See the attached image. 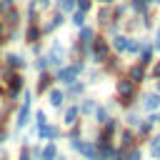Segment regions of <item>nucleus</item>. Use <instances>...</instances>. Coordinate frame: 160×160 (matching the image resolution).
<instances>
[{"label":"nucleus","instance_id":"1","mask_svg":"<svg viewBox=\"0 0 160 160\" xmlns=\"http://www.w3.org/2000/svg\"><path fill=\"white\" fill-rule=\"evenodd\" d=\"M45 58H48V70H58L68 62V45L62 42V38L50 35V40H45Z\"/></svg>","mask_w":160,"mask_h":160},{"label":"nucleus","instance_id":"2","mask_svg":"<svg viewBox=\"0 0 160 160\" xmlns=\"http://www.w3.org/2000/svg\"><path fill=\"white\" fill-rule=\"evenodd\" d=\"M85 70H88V62H85V60H70V62H65L62 68L52 70L55 85H60V88H68L70 82L80 80V78L85 75Z\"/></svg>","mask_w":160,"mask_h":160},{"label":"nucleus","instance_id":"3","mask_svg":"<svg viewBox=\"0 0 160 160\" xmlns=\"http://www.w3.org/2000/svg\"><path fill=\"white\" fill-rule=\"evenodd\" d=\"M0 65H2V68H10V70H15V72H25V70L30 68V55H28L25 50H12V48H8V50L0 52Z\"/></svg>","mask_w":160,"mask_h":160},{"label":"nucleus","instance_id":"4","mask_svg":"<svg viewBox=\"0 0 160 160\" xmlns=\"http://www.w3.org/2000/svg\"><path fill=\"white\" fill-rule=\"evenodd\" d=\"M110 55H112V50H110V40H108L102 32H98V35H95V40H92V45H90L88 65H98V68H100Z\"/></svg>","mask_w":160,"mask_h":160},{"label":"nucleus","instance_id":"5","mask_svg":"<svg viewBox=\"0 0 160 160\" xmlns=\"http://www.w3.org/2000/svg\"><path fill=\"white\" fill-rule=\"evenodd\" d=\"M65 25H68V15L58 12L55 8H52V10H48V12L42 15V20H40V30H42V35H45V38L55 35V32H58V30H62Z\"/></svg>","mask_w":160,"mask_h":160},{"label":"nucleus","instance_id":"6","mask_svg":"<svg viewBox=\"0 0 160 160\" xmlns=\"http://www.w3.org/2000/svg\"><path fill=\"white\" fill-rule=\"evenodd\" d=\"M138 110H140V112H145V115L158 112V110H160V92H155V90H140Z\"/></svg>","mask_w":160,"mask_h":160},{"label":"nucleus","instance_id":"7","mask_svg":"<svg viewBox=\"0 0 160 160\" xmlns=\"http://www.w3.org/2000/svg\"><path fill=\"white\" fill-rule=\"evenodd\" d=\"M28 88V80H25V72H12L10 80L5 82V100H18L20 92Z\"/></svg>","mask_w":160,"mask_h":160},{"label":"nucleus","instance_id":"8","mask_svg":"<svg viewBox=\"0 0 160 160\" xmlns=\"http://www.w3.org/2000/svg\"><path fill=\"white\" fill-rule=\"evenodd\" d=\"M62 125H58V122H45V125H40V128H35V138L38 140H42V142H48V140H52V142H58V140H62Z\"/></svg>","mask_w":160,"mask_h":160},{"label":"nucleus","instance_id":"9","mask_svg":"<svg viewBox=\"0 0 160 160\" xmlns=\"http://www.w3.org/2000/svg\"><path fill=\"white\" fill-rule=\"evenodd\" d=\"M42 98H45V102H48V108H50V110H55V112H60V110H62V108L68 105V98H65V90H62L60 85H52V88H50V90H48V92H45Z\"/></svg>","mask_w":160,"mask_h":160},{"label":"nucleus","instance_id":"10","mask_svg":"<svg viewBox=\"0 0 160 160\" xmlns=\"http://www.w3.org/2000/svg\"><path fill=\"white\" fill-rule=\"evenodd\" d=\"M32 102H20L18 110H15V118H12V130H22L32 122Z\"/></svg>","mask_w":160,"mask_h":160},{"label":"nucleus","instance_id":"11","mask_svg":"<svg viewBox=\"0 0 160 160\" xmlns=\"http://www.w3.org/2000/svg\"><path fill=\"white\" fill-rule=\"evenodd\" d=\"M122 75H125L130 82H135L138 88H140V85H145V82L150 80V78H148V68H142L140 62H130V65H125Z\"/></svg>","mask_w":160,"mask_h":160},{"label":"nucleus","instance_id":"12","mask_svg":"<svg viewBox=\"0 0 160 160\" xmlns=\"http://www.w3.org/2000/svg\"><path fill=\"white\" fill-rule=\"evenodd\" d=\"M0 22H2L5 28H22V10H20V5L5 8L2 15H0Z\"/></svg>","mask_w":160,"mask_h":160},{"label":"nucleus","instance_id":"13","mask_svg":"<svg viewBox=\"0 0 160 160\" xmlns=\"http://www.w3.org/2000/svg\"><path fill=\"white\" fill-rule=\"evenodd\" d=\"M92 18H95V28L102 32L110 22H112V5H95V10H92Z\"/></svg>","mask_w":160,"mask_h":160},{"label":"nucleus","instance_id":"14","mask_svg":"<svg viewBox=\"0 0 160 160\" xmlns=\"http://www.w3.org/2000/svg\"><path fill=\"white\" fill-rule=\"evenodd\" d=\"M100 70H102V75L105 78H118V75H122V70H125V62H122V58H118V55H110L102 65H100Z\"/></svg>","mask_w":160,"mask_h":160},{"label":"nucleus","instance_id":"15","mask_svg":"<svg viewBox=\"0 0 160 160\" xmlns=\"http://www.w3.org/2000/svg\"><path fill=\"white\" fill-rule=\"evenodd\" d=\"M82 118H80V110H78V102H70V105H65L62 110H60V125L62 128H72V125H78Z\"/></svg>","mask_w":160,"mask_h":160},{"label":"nucleus","instance_id":"16","mask_svg":"<svg viewBox=\"0 0 160 160\" xmlns=\"http://www.w3.org/2000/svg\"><path fill=\"white\" fill-rule=\"evenodd\" d=\"M115 140H118L115 145H118L120 150H130V148L140 145V142H138V135H135V130H132V128H125V125L120 128V132L115 135Z\"/></svg>","mask_w":160,"mask_h":160},{"label":"nucleus","instance_id":"17","mask_svg":"<svg viewBox=\"0 0 160 160\" xmlns=\"http://www.w3.org/2000/svg\"><path fill=\"white\" fill-rule=\"evenodd\" d=\"M52 85H55V78H52V72H50V70L38 72V75H35V82H32V92H35V95H45Z\"/></svg>","mask_w":160,"mask_h":160},{"label":"nucleus","instance_id":"18","mask_svg":"<svg viewBox=\"0 0 160 160\" xmlns=\"http://www.w3.org/2000/svg\"><path fill=\"white\" fill-rule=\"evenodd\" d=\"M98 32H100V30H98L92 22H88V25H82V28H78V30H75V40H78L82 48H90Z\"/></svg>","mask_w":160,"mask_h":160},{"label":"nucleus","instance_id":"19","mask_svg":"<svg viewBox=\"0 0 160 160\" xmlns=\"http://www.w3.org/2000/svg\"><path fill=\"white\" fill-rule=\"evenodd\" d=\"M108 40H110V50H112V55H118V58H125V55H128L130 35H125V32H118V35H112V38H108Z\"/></svg>","mask_w":160,"mask_h":160},{"label":"nucleus","instance_id":"20","mask_svg":"<svg viewBox=\"0 0 160 160\" xmlns=\"http://www.w3.org/2000/svg\"><path fill=\"white\" fill-rule=\"evenodd\" d=\"M98 105H100V100H98L95 95H82V98L78 100V110H80V118H82V120H90Z\"/></svg>","mask_w":160,"mask_h":160},{"label":"nucleus","instance_id":"21","mask_svg":"<svg viewBox=\"0 0 160 160\" xmlns=\"http://www.w3.org/2000/svg\"><path fill=\"white\" fill-rule=\"evenodd\" d=\"M45 40V35H42V30H40V22H35V25H22V42H25V48L28 45H35V42H42Z\"/></svg>","mask_w":160,"mask_h":160},{"label":"nucleus","instance_id":"22","mask_svg":"<svg viewBox=\"0 0 160 160\" xmlns=\"http://www.w3.org/2000/svg\"><path fill=\"white\" fill-rule=\"evenodd\" d=\"M65 90V98H68V102H78L82 95H88V85H85V80L80 78V80H75V82H70L68 88H62Z\"/></svg>","mask_w":160,"mask_h":160},{"label":"nucleus","instance_id":"23","mask_svg":"<svg viewBox=\"0 0 160 160\" xmlns=\"http://www.w3.org/2000/svg\"><path fill=\"white\" fill-rule=\"evenodd\" d=\"M138 18H140V28H142V32H152L155 25H158V8H150L148 12H142V15H138Z\"/></svg>","mask_w":160,"mask_h":160},{"label":"nucleus","instance_id":"24","mask_svg":"<svg viewBox=\"0 0 160 160\" xmlns=\"http://www.w3.org/2000/svg\"><path fill=\"white\" fill-rule=\"evenodd\" d=\"M78 155H80L82 160H98V145L92 142V138H82Z\"/></svg>","mask_w":160,"mask_h":160},{"label":"nucleus","instance_id":"25","mask_svg":"<svg viewBox=\"0 0 160 160\" xmlns=\"http://www.w3.org/2000/svg\"><path fill=\"white\" fill-rule=\"evenodd\" d=\"M120 25H122V32H125V35H140V32H142V28H140V18L132 15V12H130Z\"/></svg>","mask_w":160,"mask_h":160},{"label":"nucleus","instance_id":"26","mask_svg":"<svg viewBox=\"0 0 160 160\" xmlns=\"http://www.w3.org/2000/svg\"><path fill=\"white\" fill-rule=\"evenodd\" d=\"M102 70L98 68V65H88V70H85V75H82V80H85V85L90 88V85H100L102 82Z\"/></svg>","mask_w":160,"mask_h":160},{"label":"nucleus","instance_id":"27","mask_svg":"<svg viewBox=\"0 0 160 160\" xmlns=\"http://www.w3.org/2000/svg\"><path fill=\"white\" fill-rule=\"evenodd\" d=\"M110 115H112V110H110L105 102H100V105L95 108V112H92V118H90V120H92V122L100 128V125H105V122L110 120Z\"/></svg>","mask_w":160,"mask_h":160},{"label":"nucleus","instance_id":"28","mask_svg":"<svg viewBox=\"0 0 160 160\" xmlns=\"http://www.w3.org/2000/svg\"><path fill=\"white\" fill-rule=\"evenodd\" d=\"M120 120H122V125H125V128H132V130H135V128L140 125V120H142V112H140L138 108H132V110H125Z\"/></svg>","mask_w":160,"mask_h":160},{"label":"nucleus","instance_id":"29","mask_svg":"<svg viewBox=\"0 0 160 160\" xmlns=\"http://www.w3.org/2000/svg\"><path fill=\"white\" fill-rule=\"evenodd\" d=\"M58 152H60V148L52 140H48V142L40 145V160H58Z\"/></svg>","mask_w":160,"mask_h":160},{"label":"nucleus","instance_id":"30","mask_svg":"<svg viewBox=\"0 0 160 160\" xmlns=\"http://www.w3.org/2000/svg\"><path fill=\"white\" fill-rule=\"evenodd\" d=\"M120 128H122V120H120L118 115H110V120H108L105 125H100V130H102V132H108L112 140H115V135L120 132Z\"/></svg>","mask_w":160,"mask_h":160},{"label":"nucleus","instance_id":"31","mask_svg":"<svg viewBox=\"0 0 160 160\" xmlns=\"http://www.w3.org/2000/svg\"><path fill=\"white\" fill-rule=\"evenodd\" d=\"M145 145H148V155H150L152 160H160V132H152V135L145 140Z\"/></svg>","mask_w":160,"mask_h":160},{"label":"nucleus","instance_id":"32","mask_svg":"<svg viewBox=\"0 0 160 160\" xmlns=\"http://www.w3.org/2000/svg\"><path fill=\"white\" fill-rule=\"evenodd\" d=\"M128 15H130V8H128V2H125V0H118V2L112 5V20L122 22Z\"/></svg>","mask_w":160,"mask_h":160},{"label":"nucleus","instance_id":"33","mask_svg":"<svg viewBox=\"0 0 160 160\" xmlns=\"http://www.w3.org/2000/svg\"><path fill=\"white\" fill-rule=\"evenodd\" d=\"M88 20H90V15H85V12H80V10H72L70 15H68V22L78 30V28H82V25H88Z\"/></svg>","mask_w":160,"mask_h":160},{"label":"nucleus","instance_id":"34","mask_svg":"<svg viewBox=\"0 0 160 160\" xmlns=\"http://www.w3.org/2000/svg\"><path fill=\"white\" fill-rule=\"evenodd\" d=\"M58 12H62V15H70L72 10H75V0H55V5H52Z\"/></svg>","mask_w":160,"mask_h":160},{"label":"nucleus","instance_id":"35","mask_svg":"<svg viewBox=\"0 0 160 160\" xmlns=\"http://www.w3.org/2000/svg\"><path fill=\"white\" fill-rule=\"evenodd\" d=\"M45 122H50V120H48V110H45V108L32 110V125H35V128H40V125H45Z\"/></svg>","mask_w":160,"mask_h":160},{"label":"nucleus","instance_id":"36","mask_svg":"<svg viewBox=\"0 0 160 160\" xmlns=\"http://www.w3.org/2000/svg\"><path fill=\"white\" fill-rule=\"evenodd\" d=\"M75 10H80V12H85V15H92L95 2H92V0H75Z\"/></svg>","mask_w":160,"mask_h":160},{"label":"nucleus","instance_id":"37","mask_svg":"<svg viewBox=\"0 0 160 160\" xmlns=\"http://www.w3.org/2000/svg\"><path fill=\"white\" fill-rule=\"evenodd\" d=\"M125 160H145V150L140 145H135V148L125 150Z\"/></svg>","mask_w":160,"mask_h":160},{"label":"nucleus","instance_id":"38","mask_svg":"<svg viewBox=\"0 0 160 160\" xmlns=\"http://www.w3.org/2000/svg\"><path fill=\"white\" fill-rule=\"evenodd\" d=\"M118 32H122V25H120L118 20H112V22L102 30V35H105V38H112V35H118Z\"/></svg>","mask_w":160,"mask_h":160},{"label":"nucleus","instance_id":"39","mask_svg":"<svg viewBox=\"0 0 160 160\" xmlns=\"http://www.w3.org/2000/svg\"><path fill=\"white\" fill-rule=\"evenodd\" d=\"M148 78H150V80H160V58H155L152 65L148 68Z\"/></svg>","mask_w":160,"mask_h":160},{"label":"nucleus","instance_id":"40","mask_svg":"<svg viewBox=\"0 0 160 160\" xmlns=\"http://www.w3.org/2000/svg\"><path fill=\"white\" fill-rule=\"evenodd\" d=\"M150 42H152L155 55H160V25H155V30H152V35H150Z\"/></svg>","mask_w":160,"mask_h":160},{"label":"nucleus","instance_id":"41","mask_svg":"<svg viewBox=\"0 0 160 160\" xmlns=\"http://www.w3.org/2000/svg\"><path fill=\"white\" fill-rule=\"evenodd\" d=\"M42 50H45V40H42V42H35V45H28V55H30V58H38Z\"/></svg>","mask_w":160,"mask_h":160},{"label":"nucleus","instance_id":"42","mask_svg":"<svg viewBox=\"0 0 160 160\" xmlns=\"http://www.w3.org/2000/svg\"><path fill=\"white\" fill-rule=\"evenodd\" d=\"M15 160H32V155H30V145H20V150H18Z\"/></svg>","mask_w":160,"mask_h":160},{"label":"nucleus","instance_id":"43","mask_svg":"<svg viewBox=\"0 0 160 160\" xmlns=\"http://www.w3.org/2000/svg\"><path fill=\"white\" fill-rule=\"evenodd\" d=\"M20 98H22L20 102H32V105H35V92H32L30 88H25V90L20 92Z\"/></svg>","mask_w":160,"mask_h":160},{"label":"nucleus","instance_id":"44","mask_svg":"<svg viewBox=\"0 0 160 160\" xmlns=\"http://www.w3.org/2000/svg\"><path fill=\"white\" fill-rule=\"evenodd\" d=\"M112 160H125V150H120V148H118V150H115V155H112Z\"/></svg>","mask_w":160,"mask_h":160},{"label":"nucleus","instance_id":"45","mask_svg":"<svg viewBox=\"0 0 160 160\" xmlns=\"http://www.w3.org/2000/svg\"><path fill=\"white\" fill-rule=\"evenodd\" d=\"M92 2H95V5H115L118 0H92Z\"/></svg>","mask_w":160,"mask_h":160},{"label":"nucleus","instance_id":"46","mask_svg":"<svg viewBox=\"0 0 160 160\" xmlns=\"http://www.w3.org/2000/svg\"><path fill=\"white\" fill-rule=\"evenodd\" d=\"M2 8H10V5H18V0H0Z\"/></svg>","mask_w":160,"mask_h":160},{"label":"nucleus","instance_id":"47","mask_svg":"<svg viewBox=\"0 0 160 160\" xmlns=\"http://www.w3.org/2000/svg\"><path fill=\"white\" fill-rule=\"evenodd\" d=\"M152 82H155V85H152V90H155V92H160V80H152Z\"/></svg>","mask_w":160,"mask_h":160},{"label":"nucleus","instance_id":"48","mask_svg":"<svg viewBox=\"0 0 160 160\" xmlns=\"http://www.w3.org/2000/svg\"><path fill=\"white\" fill-rule=\"evenodd\" d=\"M2 35H5V25L0 22V40H2Z\"/></svg>","mask_w":160,"mask_h":160},{"label":"nucleus","instance_id":"49","mask_svg":"<svg viewBox=\"0 0 160 160\" xmlns=\"http://www.w3.org/2000/svg\"><path fill=\"white\" fill-rule=\"evenodd\" d=\"M152 8H160V0H152Z\"/></svg>","mask_w":160,"mask_h":160},{"label":"nucleus","instance_id":"50","mask_svg":"<svg viewBox=\"0 0 160 160\" xmlns=\"http://www.w3.org/2000/svg\"><path fill=\"white\" fill-rule=\"evenodd\" d=\"M158 25H160V8H158Z\"/></svg>","mask_w":160,"mask_h":160},{"label":"nucleus","instance_id":"51","mask_svg":"<svg viewBox=\"0 0 160 160\" xmlns=\"http://www.w3.org/2000/svg\"><path fill=\"white\" fill-rule=\"evenodd\" d=\"M158 125H160V110H158Z\"/></svg>","mask_w":160,"mask_h":160},{"label":"nucleus","instance_id":"52","mask_svg":"<svg viewBox=\"0 0 160 160\" xmlns=\"http://www.w3.org/2000/svg\"><path fill=\"white\" fill-rule=\"evenodd\" d=\"M2 10H5V8H2V5H0V15H2Z\"/></svg>","mask_w":160,"mask_h":160}]
</instances>
